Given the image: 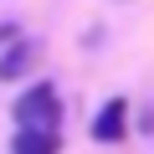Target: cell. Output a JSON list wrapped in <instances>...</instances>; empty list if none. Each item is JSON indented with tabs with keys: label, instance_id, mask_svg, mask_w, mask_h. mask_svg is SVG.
Instances as JSON below:
<instances>
[{
	"label": "cell",
	"instance_id": "obj_1",
	"mask_svg": "<svg viewBox=\"0 0 154 154\" xmlns=\"http://www.w3.org/2000/svg\"><path fill=\"white\" fill-rule=\"evenodd\" d=\"M11 118H16V123H51V128H57V123H62V93L41 77V82H31V88L16 98Z\"/></svg>",
	"mask_w": 154,
	"mask_h": 154
},
{
	"label": "cell",
	"instance_id": "obj_2",
	"mask_svg": "<svg viewBox=\"0 0 154 154\" xmlns=\"http://www.w3.org/2000/svg\"><path fill=\"white\" fill-rule=\"evenodd\" d=\"M41 62V41L36 36H16L5 51H0V82H21V77H31Z\"/></svg>",
	"mask_w": 154,
	"mask_h": 154
},
{
	"label": "cell",
	"instance_id": "obj_3",
	"mask_svg": "<svg viewBox=\"0 0 154 154\" xmlns=\"http://www.w3.org/2000/svg\"><path fill=\"white\" fill-rule=\"evenodd\" d=\"M11 154H62V134L51 123H16Z\"/></svg>",
	"mask_w": 154,
	"mask_h": 154
},
{
	"label": "cell",
	"instance_id": "obj_4",
	"mask_svg": "<svg viewBox=\"0 0 154 154\" xmlns=\"http://www.w3.org/2000/svg\"><path fill=\"white\" fill-rule=\"evenodd\" d=\"M93 139H98V144H123V139H128V103H123V98H108V103L98 108Z\"/></svg>",
	"mask_w": 154,
	"mask_h": 154
},
{
	"label": "cell",
	"instance_id": "obj_5",
	"mask_svg": "<svg viewBox=\"0 0 154 154\" xmlns=\"http://www.w3.org/2000/svg\"><path fill=\"white\" fill-rule=\"evenodd\" d=\"M16 36H21V26H16V21H0V51H5Z\"/></svg>",
	"mask_w": 154,
	"mask_h": 154
}]
</instances>
